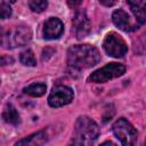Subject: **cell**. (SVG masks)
Listing matches in <instances>:
<instances>
[{"label": "cell", "mask_w": 146, "mask_h": 146, "mask_svg": "<svg viewBox=\"0 0 146 146\" xmlns=\"http://www.w3.org/2000/svg\"><path fill=\"white\" fill-rule=\"evenodd\" d=\"M100 60L97 48L90 44H76L67 51V64L73 70H82L95 66Z\"/></svg>", "instance_id": "obj_1"}, {"label": "cell", "mask_w": 146, "mask_h": 146, "mask_svg": "<svg viewBox=\"0 0 146 146\" xmlns=\"http://www.w3.org/2000/svg\"><path fill=\"white\" fill-rule=\"evenodd\" d=\"M99 136L98 124L88 116H80L76 120L72 143L75 145H90Z\"/></svg>", "instance_id": "obj_2"}, {"label": "cell", "mask_w": 146, "mask_h": 146, "mask_svg": "<svg viewBox=\"0 0 146 146\" xmlns=\"http://www.w3.org/2000/svg\"><path fill=\"white\" fill-rule=\"evenodd\" d=\"M115 137L123 145H133L137 140L138 132L133 128V125L128 122L125 119L121 117L116 120L112 127Z\"/></svg>", "instance_id": "obj_3"}, {"label": "cell", "mask_w": 146, "mask_h": 146, "mask_svg": "<svg viewBox=\"0 0 146 146\" xmlns=\"http://www.w3.org/2000/svg\"><path fill=\"white\" fill-rule=\"evenodd\" d=\"M124 72H125L124 65L119 64V63H110V64L105 65L104 67L91 73V75L89 76L88 80L90 82H95V83H104L112 79L123 75Z\"/></svg>", "instance_id": "obj_4"}, {"label": "cell", "mask_w": 146, "mask_h": 146, "mask_svg": "<svg viewBox=\"0 0 146 146\" xmlns=\"http://www.w3.org/2000/svg\"><path fill=\"white\" fill-rule=\"evenodd\" d=\"M32 33L26 26H16L14 30L8 31L6 35L2 38V43L7 48L22 47L26 44L31 40Z\"/></svg>", "instance_id": "obj_5"}, {"label": "cell", "mask_w": 146, "mask_h": 146, "mask_svg": "<svg viewBox=\"0 0 146 146\" xmlns=\"http://www.w3.org/2000/svg\"><path fill=\"white\" fill-rule=\"evenodd\" d=\"M103 47L108 56L115 58L123 57L128 51V46L125 41L115 32H111L106 35L103 42Z\"/></svg>", "instance_id": "obj_6"}, {"label": "cell", "mask_w": 146, "mask_h": 146, "mask_svg": "<svg viewBox=\"0 0 146 146\" xmlns=\"http://www.w3.org/2000/svg\"><path fill=\"white\" fill-rule=\"evenodd\" d=\"M73 97H74V94L70 87L57 86L51 90L48 97V103L51 107H60L70 104L73 100Z\"/></svg>", "instance_id": "obj_7"}, {"label": "cell", "mask_w": 146, "mask_h": 146, "mask_svg": "<svg viewBox=\"0 0 146 146\" xmlns=\"http://www.w3.org/2000/svg\"><path fill=\"white\" fill-rule=\"evenodd\" d=\"M64 30V25L60 22V19L56 17H51L48 21H46L43 26V38L47 40H54L57 39Z\"/></svg>", "instance_id": "obj_8"}, {"label": "cell", "mask_w": 146, "mask_h": 146, "mask_svg": "<svg viewBox=\"0 0 146 146\" xmlns=\"http://www.w3.org/2000/svg\"><path fill=\"white\" fill-rule=\"evenodd\" d=\"M112 21L115 24V26H117L120 30L124 32H131L136 29V25L132 24L130 16L122 9H116L112 14Z\"/></svg>", "instance_id": "obj_9"}, {"label": "cell", "mask_w": 146, "mask_h": 146, "mask_svg": "<svg viewBox=\"0 0 146 146\" xmlns=\"http://www.w3.org/2000/svg\"><path fill=\"white\" fill-rule=\"evenodd\" d=\"M73 27H74V33L79 39L83 38L89 32L90 23L84 11H78L75 14L73 18Z\"/></svg>", "instance_id": "obj_10"}, {"label": "cell", "mask_w": 146, "mask_h": 146, "mask_svg": "<svg viewBox=\"0 0 146 146\" xmlns=\"http://www.w3.org/2000/svg\"><path fill=\"white\" fill-rule=\"evenodd\" d=\"M129 3L136 21L139 24H143L145 22V16H146V3L143 2V0H127Z\"/></svg>", "instance_id": "obj_11"}, {"label": "cell", "mask_w": 146, "mask_h": 146, "mask_svg": "<svg viewBox=\"0 0 146 146\" xmlns=\"http://www.w3.org/2000/svg\"><path fill=\"white\" fill-rule=\"evenodd\" d=\"M2 117L5 120V122L9 123V124H13V125H17L19 123V114L17 113L16 108L11 105V104H8L2 113Z\"/></svg>", "instance_id": "obj_12"}, {"label": "cell", "mask_w": 146, "mask_h": 146, "mask_svg": "<svg viewBox=\"0 0 146 146\" xmlns=\"http://www.w3.org/2000/svg\"><path fill=\"white\" fill-rule=\"evenodd\" d=\"M47 138H46V133L43 131H39L36 133H33L19 141L16 143V145H41L43 143H46Z\"/></svg>", "instance_id": "obj_13"}, {"label": "cell", "mask_w": 146, "mask_h": 146, "mask_svg": "<svg viewBox=\"0 0 146 146\" xmlns=\"http://www.w3.org/2000/svg\"><path fill=\"white\" fill-rule=\"evenodd\" d=\"M46 89H47V87H46V84H43V83H32V84L25 87V88L23 89V91H24L26 95H29V96H32V97H40V96H42V95L46 92Z\"/></svg>", "instance_id": "obj_14"}, {"label": "cell", "mask_w": 146, "mask_h": 146, "mask_svg": "<svg viewBox=\"0 0 146 146\" xmlns=\"http://www.w3.org/2000/svg\"><path fill=\"white\" fill-rule=\"evenodd\" d=\"M19 60L23 65L25 66H35L36 65V60H35V57H34V54L32 50L27 49V50H24L21 52L19 55Z\"/></svg>", "instance_id": "obj_15"}, {"label": "cell", "mask_w": 146, "mask_h": 146, "mask_svg": "<svg viewBox=\"0 0 146 146\" xmlns=\"http://www.w3.org/2000/svg\"><path fill=\"white\" fill-rule=\"evenodd\" d=\"M29 6L32 11L34 13H41L48 7V1L47 0H30Z\"/></svg>", "instance_id": "obj_16"}, {"label": "cell", "mask_w": 146, "mask_h": 146, "mask_svg": "<svg viewBox=\"0 0 146 146\" xmlns=\"http://www.w3.org/2000/svg\"><path fill=\"white\" fill-rule=\"evenodd\" d=\"M10 15H11V8H10L9 3L1 2V5H0V16H1V18L2 19H6Z\"/></svg>", "instance_id": "obj_17"}, {"label": "cell", "mask_w": 146, "mask_h": 146, "mask_svg": "<svg viewBox=\"0 0 146 146\" xmlns=\"http://www.w3.org/2000/svg\"><path fill=\"white\" fill-rule=\"evenodd\" d=\"M99 2L106 7H111L116 2V0H99Z\"/></svg>", "instance_id": "obj_18"}, {"label": "cell", "mask_w": 146, "mask_h": 146, "mask_svg": "<svg viewBox=\"0 0 146 146\" xmlns=\"http://www.w3.org/2000/svg\"><path fill=\"white\" fill-rule=\"evenodd\" d=\"M80 0H68V3L72 6V5H75V3H79Z\"/></svg>", "instance_id": "obj_19"}, {"label": "cell", "mask_w": 146, "mask_h": 146, "mask_svg": "<svg viewBox=\"0 0 146 146\" xmlns=\"http://www.w3.org/2000/svg\"><path fill=\"white\" fill-rule=\"evenodd\" d=\"M16 0H2V2H7V3H13V2H15Z\"/></svg>", "instance_id": "obj_20"}]
</instances>
